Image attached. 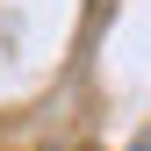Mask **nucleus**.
Wrapping results in <instances>:
<instances>
[{
    "label": "nucleus",
    "mask_w": 151,
    "mask_h": 151,
    "mask_svg": "<svg viewBox=\"0 0 151 151\" xmlns=\"http://www.w3.org/2000/svg\"><path fill=\"white\" fill-rule=\"evenodd\" d=\"M129 151H151V129H144V137H137V144H129Z\"/></svg>",
    "instance_id": "1"
}]
</instances>
